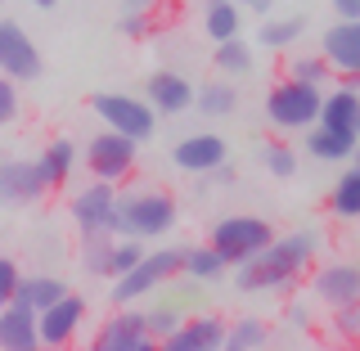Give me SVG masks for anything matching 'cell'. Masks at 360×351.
<instances>
[{"instance_id": "d6986e66", "label": "cell", "mask_w": 360, "mask_h": 351, "mask_svg": "<svg viewBox=\"0 0 360 351\" xmlns=\"http://www.w3.org/2000/svg\"><path fill=\"white\" fill-rule=\"evenodd\" d=\"M37 311L18 307V302H5L0 307V351H37Z\"/></svg>"}, {"instance_id": "83f0119b", "label": "cell", "mask_w": 360, "mask_h": 351, "mask_svg": "<svg viewBox=\"0 0 360 351\" xmlns=\"http://www.w3.org/2000/svg\"><path fill=\"white\" fill-rule=\"evenodd\" d=\"M217 72L221 77H248L252 72V45L230 37V41H217Z\"/></svg>"}, {"instance_id": "30bf717a", "label": "cell", "mask_w": 360, "mask_h": 351, "mask_svg": "<svg viewBox=\"0 0 360 351\" xmlns=\"http://www.w3.org/2000/svg\"><path fill=\"white\" fill-rule=\"evenodd\" d=\"M153 347L158 338L144 324V311H131V307H117L95 333V351H153Z\"/></svg>"}, {"instance_id": "6da1fadb", "label": "cell", "mask_w": 360, "mask_h": 351, "mask_svg": "<svg viewBox=\"0 0 360 351\" xmlns=\"http://www.w3.org/2000/svg\"><path fill=\"white\" fill-rule=\"evenodd\" d=\"M315 257H320V234L315 230L275 234L257 257L234 266L239 270V288L243 293H284L315 266Z\"/></svg>"}, {"instance_id": "277c9868", "label": "cell", "mask_w": 360, "mask_h": 351, "mask_svg": "<svg viewBox=\"0 0 360 351\" xmlns=\"http://www.w3.org/2000/svg\"><path fill=\"white\" fill-rule=\"evenodd\" d=\"M270 239H275L270 221H266V217H252V212H230V217L212 221V230H207V243L217 248V253H221L230 266H239V262H248V257H257Z\"/></svg>"}, {"instance_id": "2e32d148", "label": "cell", "mask_w": 360, "mask_h": 351, "mask_svg": "<svg viewBox=\"0 0 360 351\" xmlns=\"http://www.w3.org/2000/svg\"><path fill=\"white\" fill-rule=\"evenodd\" d=\"M225 158H230V144H225L217 131H194V135H185V140H176V149H172V162L189 176L212 172Z\"/></svg>"}, {"instance_id": "7a4b0ae2", "label": "cell", "mask_w": 360, "mask_h": 351, "mask_svg": "<svg viewBox=\"0 0 360 351\" xmlns=\"http://www.w3.org/2000/svg\"><path fill=\"white\" fill-rule=\"evenodd\" d=\"M112 212H117L112 234H127V239H140V243L162 239V234L180 221V203L158 185H135L127 194H117Z\"/></svg>"}, {"instance_id": "b9f144b4", "label": "cell", "mask_w": 360, "mask_h": 351, "mask_svg": "<svg viewBox=\"0 0 360 351\" xmlns=\"http://www.w3.org/2000/svg\"><path fill=\"white\" fill-rule=\"evenodd\" d=\"M234 5H248V9H252V14H266V9L275 5V0H234Z\"/></svg>"}, {"instance_id": "f1b7e54d", "label": "cell", "mask_w": 360, "mask_h": 351, "mask_svg": "<svg viewBox=\"0 0 360 351\" xmlns=\"http://www.w3.org/2000/svg\"><path fill=\"white\" fill-rule=\"evenodd\" d=\"M302 32H307V23H302V18H270V23H262L257 41H262L266 50H288V45L302 41Z\"/></svg>"}, {"instance_id": "44dd1931", "label": "cell", "mask_w": 360, "mask_h": 351, "mask_svg": "<svg viewBox=\"0 0 360 351\" xmlns=\"http://www.w3.org/2000/svg\"><path fill=\"white\" fill-rule=\"evenodd\" d=\"M37 167H41L45 189H63L68 180H72V172H77V144L68 140V135L50 140V144H45V153L37 158Z\"/></svg>"}, {"instance_id": "d4e9b609", "label": "cell", "mask_w": 360, "mask_h": 351, "mask_svg": "<svg viewBox=\"0 0 360 351\" xmlns=\"http://www.w3.org/2000/svg\"><path fill=\"white\" fill-rule=\"evenodd\" d=\"M180 270H185L189 279H202V284H207V279H221L225 270H230V262H225V257H221L212 243H198V248H185Z\"/></svg>"}, {"instance_id": "60d3db41", "label": "cell", "mask_w": 360, "mask_h": 351, "mask_svg": "<svg viewBox=\"0 0 360 351\" xmlns=\"http://www.w3.org/2000/svg\"><path fill=\"white\" fill-rule=\"evenodd\" d=\"M333 14L338 18H360V0H333Z\"/></svg>"}, {"instance_id": "8d00e7d4", "label": "cell", "mask_w": 360, "mask_h": 351, "mask_svg": "<svg viewBox=\"0 0 360 351\" xmlns=\"http://www.w3.org/2000/svg\"><path fill=\"white\" fill-rule=\"evenodd\" d=\"M144 324H149V333L162 343V338L180 324V307H149V311H144Z\"/></svg>"}, {"instance_id": "f35d334b", "label": "cell", "mask_w": 360, "mask_h": 351, "mask_svg": "<svg viewBox=\"0 0 360 351\" xmlns=\"http://www.w3.org/2000/svg\"><path fill=\"white\" fill-rule=\"evenodd\" d=\"M234 180H239V172H234V167H230V158H225V162H217V167H212V172H202V185H217V189L234 185Z\"/></svg>"}, {"instance_id": "7c38bea8", "label": "cell", "mask_w": 360, "mask_h": 351, "mask_svg": "<svg viewBox=\"0 0 360 351\" xmlns=\"http://www.w3.org/2000/svg\"><path fill=\"white\" fill-rule=\"evenodd\" d=\"M45 194H50V189H45L41 167L32 162V158H0V212L27 208V203H37Z\"/></svg>"}, {"instance_id": "ffe728a7", "label": "cell", "mask_w": 360, "mask_h": 351, "mask_svg": "<svg viewBox=\"0 0 360 351\" xmlns=\"http://www.w3.org/2000/svg\"><path fill=\"white\" fill-rule=\"evenodd\" d=\"M198 113V117H234V108H239V90H234V82H225V77H212V82L194 86V104H189Z\"/></svg>"}, {"instance_id": "5b68a950", "label": "cell", "mask_w": 360, "mask_h": 351, "mask_svg": "<svg viewBox=\"0 0 360 351\" xmlns=\"http://www.w3.org/2000/svg\"><path fill=\"white\" fill-rule=\"evenodd\" d=\"M320 99H324V86L284 77V82L266 95V122L275 131H307V127H315V117H320Z\"/></svg>"}, {"instance_id": "5bb4252c", "label": "cell", "mask_w": 360, "mask_h": 351, "mask_svg": "<svg viewBox=\"0 0 360 351\" xmlns=\"http://www.w3.org/2000/svg\"><path fill=\"white\" fill-rule=\"evenodd\" d=\"M221 343H225V320L212 311H198V315H180V324L158 347H167V351H221Z\"/></svg>"}, {"instance_id": "ee69618b", "label": "cell", "mask_w": 360, "mask_h": 351, "mask_svg": "<svg viewBox=\"0 0 360 351\" xmlns=\"http://www.w3.org/2000/svg\"><path fill=\"white\" fill-rule=\"evenodd\" d=\"M27 5H37V9H50V5H59V0H27Z\"/></svg>"}, {"instance_id": "7bdbcfd3", "label": "cell", "mask_w": 360, "mask_h": 351, "mask_svg": "<svg viewBox=\"0 0 360 351\" xmlns=\"http://www.w3.org/2000/svg\"><path fill=\"white\" fill-rule=\"evenodd\" d=\"M162 0H122V9H158Z\"/></svg>"}, {"instance_id": "4dcf8cb0", "label": "cell", "mask_w": 360, "mask_h": 351, "mask_svg": "<svg viewBox=\"0 0 360 351\" xmlns=\"http://www.w3.org/2000/svg\"><path fill=\"white\" fill-rule=\"evenodd\" d=\"M262 162H266V172L275 180H292V176H297V149H288L284 140L262 144Z\"/></svg>"}, {"instance_id": "74e56055", "label": "cell", "mask_w": 360, "mask_h": 351, "mask_svg": "<svg viewBox=\"0 0 360 351\" xmlns=\"http://www.w3.org/2000/svg\"><path fill=\"white\" fill-rule=\"evenodd\" d=\"M18 275H22V270H18V262H14V257H5V253H0V307H5V302H14Z\"/></svg>"}, {"instance_id": "8fae6325", "label": "cell", "mask_w": 360, "mask_h": 351, "mask_svg": "<svg viewBox=\"0 0 360 351\" xmlns=\"http://www.w3.org/2000/svg\"><path fill=\"white\" fill-rule=\"evenodd\" d=\"M112 203H117V185L95 180V185L77 189V194H72V225H77V234H112V225H117Z\"/></svg>"}, {"instance_id": "e0dca14e", "label": "cell", "mask_w": 360, "mask_h": 351, "mask_svg": "<svg viewBox=\"0 0 360 351\" xmlns=\"http://www.w3.org/2000/svg\"><path fill=\"white\" fill-rule=\"evenodd\" d=\"M320 122L324 131L342 135V140H360V90L356 86H338L320 99Z\"/></svg>"}, {"instance_id": "3957f363", "label": "cell", "mask_w": 360, "mask_h": 351, "mask_svg": "<svg viewBox=\"0 0 360 351\" xmlns=\"http://www.w3.org/2000/svg\"><path fill=\"white\" fill-rule=\"evenodd\" d=\"M180 257H185V248H153V253H144L131 270L112 275V293H108L112 307H135L144 293L172 284L180 275Z\"/></svg>"}, {"instance_id": "e575fe53", "label": "cell", "mask_w": 360, "mask_h": 351, "mask_svg": "<svg viewBox=\"0 0 360 351\" xmlns=\"http://www.w3.org/2000/svg\"><path fill=\"white\" fill-rule=\"evenodd\" d=\"M122 37L127 41H144V37H153V9H122Z\"/></svg>"}, {"instance_id": "f546056e", "label": "cell", "mask_w": 360, "mask_h": 351, "mask_svg": "<svg viewBox=\"0 0 360 351\" xmlns=\"http://www.w3.org/2000/svg\"><path fill=\"white\" fill-rule=\"evenodd\" d=\"M108 253H112V234H82V270L95 279H108Z\"/></svg>"}, {"instance_id": "4fadbf2b", "label": "cell", "mask_w": 360, "mask_h": 351, "mask_svg": "<svg viewBox=\"0 0 360 351\" xmlns=\"http://www.w3.org/2000/svg\"><path fill=\"white\" fill-rule=\"evenodd\" d=\"M311 298L324 302V307H347V302H360V270L352 262H324L311 266Z\"/></svg>"}, {"instance_id": "ba28073f", "label": "cell", "mask_w": 360, "mask_h": 351, "mask_svg": "<svg viewBox=\"0 0 360 351\" xmlns=\"http://www.w3.org/2000/svg\"><path fill=\"white\" fill-rule=\"evenodd\" d=\"M82 324H86V298L72 293V288H68L59 302H50L45 311H37V338H41V347H50V351L72 347L77 333H82Z\"/></svg>"}, {"instance_id": "8992f818", "label": "cell", "mask_w": 360, "mask_h": 351, "mask_svg": "<svg viewBox=\"0 0 360 351\" xmlns=\"http://www.w3.org/2000/svg\"><path fill=\"white\" fill-rule=\"evenodd\" d=\"M82 158H86V167H90L95 180H104V185H127L131 172H135V158H140V140H131V135L104 127L82 149Z\"/></svg>"}, {"instance_id": "9c48e42d", "label": "cell", "mask_w": 360, "mask_h": 351, "mask_svg": "<svg viewBox=\"0 0 360 351\" xmlns=\"http://www.w3.org/2000/svg\"><path fill=\"white\" fill-rule=\"evenodd\" d=\"M41 68H45L41 50L27 37V27L18 18H0V77H9V82H37Z\"/></svg>"}, {"instance_id": "7402d4cb", "label": "cell", "mask_w": 360, "mask_h": 351, "mask_svg": "<svg viewBox=\"0 0 360 351\" xmlns=\"http://www.w3.org/2000/svg\"><path fill=\"white\" fill-rule=\"evenodd\" d=\"M68 293V284L59 275H18V288H14V302L27 311H45L50 302H59Z\"/></svg>"}, {"instance_id": "52a82bcc", "label": "cell", "mask_w": 360, "mask_h": 351, "mask_svg": "<svg viewBox=\"0 0 360 351\" xmlns=\"http://www.w3.org/2000/svg\"><path fill=\"white\" fill-rule=\"evenodd\" d=\"M90 113H99V122H104L108 131H122L140 144L153 140V131H158V113L144 104V99L122 95V90H99V95L90 99Z\"/></svg>"}, {"instance_id": "1f68e13d", "label": "cell", "mask_w": 360, "mask_h": 351, "mask_svg": "<svg viewBox=\"0 0 360 351\" xmlns=\"http://www.w3.org/2000/svg\"><path fill=\"white\" fill-rule=\"evenodd\" d=\"M284 77H292V82H311V86H324V82L333 77V68L324 63V54H297V59L288 63Z\"/></svg>"}, {"instance_id": "9a60e30c", "label": "cell", "mask_w": 360, "mask_h": 351, "mask_svg": "<svg viewBox=\"0 0 360 351\" xmlns=\"http://www.w3.org/2000/svg\"><path fill=\"white\" fill-rule=\"evenodd\" d=\"M144 104H149L158 117H180V113H189V104H194V86H189V77L162 68V72H153L149 82H144Z\"/></svg>"}, {"instance_id": "ac0fdd59", "label": "cell", "mask_w": 360, "mask_h": 351, "mask_svg": "<svg viewBox=\"0 0 360 351\" xmlns=\"http://www.w3.org/2000/svg\"><path fill=\"white\" fill-rule=\"evenodd\" d=\"M320 54L333 72H360V18H338L324 32Z\"/></svg>"}, {"instance_id": "d6a6232c", "label": "cell", "mask_w": 360, "mask_h": 351, "mask_svg": "<svg viewBox=\"0 0 360 351\" xmlns=\"http://www.w3.org/2000/svg\"><path fill=\"white\" fill-rule=\"evenodd\" d=\"M140 257H144V243H140V239H127V234H117V239H112V253H108V279L122 275V270H131Z\"/></svg>"}, {"instance_id": "603a6c76", "label": "cell", "mask_w": 360, "mask_h": 351, "mask_svg": "<svg viewBox=\"0 0 360 351\" xmlns=\"http://www.w3.org/2000/svg\"><path fill=\"white\" fill-rule=\"evenodd\" d=\"M239 27H243V14L234 0H207L202 5V32H207V41H230V37H239Z\"/></svg>"}, {"instance_id": "cb8c5ba5", "label": "cell", "mask_w": 360, "mask_h": 351, "mask_svg": "<svg viewBox=\"0 0 360 351\" xmlns=\"http://www.w3.org/2000/svg\"><path fill=\"white\" fill-rule=\"evenodd\" d=\"M270 343V324L262 320V315H243V320L225 324V351H257Z\"/></svg>"}, {"instance_id": "836d02e7", "label": "cell", "mask_w": 360, "mask_h": 351, "mask_svg": "<svg viewBox=\"0 0 360 351\" xmlns=\"http://www.w3.org/2000/svg\"><path fill=\"white\" fill-rule=\"evenodd\" d=\"M333 333H338V343H347V347L360 343V302L333 307Z\"/></svg>"}, {"instance_id": "484cf974", "label": "cell", "mask_w": 360, "mask_h": 351, "mask_svg": "<svg viewBox=\"0 0 360 351\" xmlns=\"http://www.w3.org/2000/svg\"><path fill=\"white\" fill-rule=\"evenodd\" d=\"M307 153L320 158V162H347V158L356 153V140H342V135L324 131L320 122H315V127H307Z\"/></svg>"}, {"instance_id": "ab89813d", "label": "cell", "mask_w": 360, "mask_h": 351, "mask_svg": "<svg viewBox=\"0 0 360 351\" xmlns=\"http://www.w3.org/2000/svg\"><path fill=\"white\" fill-rule=\"evenodd\" d=\"M284 324H288V329H311V307L288 302V307H284Z\"/></svg>"}, {"instance_id": "4316f807", "label": "cell", "mask_w": 360, "mask_h": 351, "mask_svg": "<svg viewBox=\"0 0 360 351\" xmlns=\"http://www.w3.org/2000/svg\"><path fill=\"white\" fill-rule=\"evenodd\" d=\"M329 208H333V217H342V221L360 217V172L356 167H347V172L338 176V185L329 194Z\"/></svg>"}, {"instance_id": "d590c367", "label": "cell", "mask_w": 360, "mask_h": 351, "mask_svg": "<svg viewBox=\"0 0 360 351\" xmlns=\"http://www.w3.org/2000/svg\"><path fill=\"white\" fill-rule=\"evenodd\" d=\"M22 117V99H18V82L0 77V127H14Z\"/></svg>"}]
</instances>
